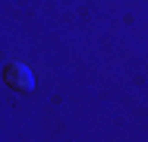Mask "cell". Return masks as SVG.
I'll use <instances>...</instances> for the list:
<instances>
[{"mask_svg":"<svg viewBox=\"0 0 148 142\" xmlns=\"http://www.w3.org/2000/svg\"><path fill=\"white\" fill-rule=\"evenodd\" d=\"M3 82L10 85V88H16V92H32L35 88V76H32V70L25 63H10L6 70H3Z\"/></svg>","mask_w":148,"mask_h":142,"instance_id":"1","label":"cell"}]
</instances>
